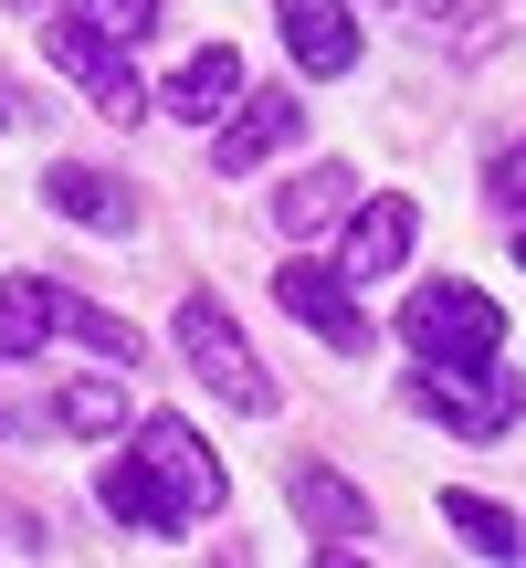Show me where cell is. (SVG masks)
<instances>
[{
    "label": "cell",
    "mask_w": 526,
    "mask_h": 568,
    "mask_svg": "<svg viewBox=\"0 0 526 568\" xmlns=\"http://www.w3.org/2000/svg\"><path fill=\"white\" fill-rule=\"evenodd\" d=\"M443 516H453V537H464L474 558H526V527L495 506V495H464V485H453V495H443Z\"/></svg>",
    "instance_id": "cell-16"
},
{
    "label": "cell",
    "mask_w": 526,
    "mask_h": 568,
    "mask_svg": "<svg viewBox=\"0 0 526 568\" xmlns=\"http://www.w3.org/2000/svg\"><path fill=\"white\" fill-rule=\"evenodd\" d=\"M274 21H284L295 74H347V63H358V21H347V0H274Z\"/></svg>",
    "instance_id": "cell-9"
},
{
    "label": "cell",
    "mask_w": 526,
    "mask_h": 568,
    "mask_svg": "<svg viewBox=\"0 0 526 568\" xmlns=\"http://www.w3.org/2000/svg\"><path fill=\"white\" fill-rule=\"evenodd\" d=\"M53 422H63V432H127V389H117V379H74V389L53 400Z\"/></svg>",
    "instance_id": "cell-18"
},
{
    "label": "cell",
    "mask_w": 526,
    "mask_h": 568,
    "mask_svg": "<svg viewBox=\"0 0 526 568\" xmlns=\"http://www.w3.org/2000/svg\"><path fill=\"white\" fill-rule=\"evenodd\" d=\"M11 11H32V0H11Z\"/></svg>",
    "instance_id": "cell-22"
},
{
    "label": "cell",
    "mask_w": 526,
    "mask_h": 568,
    "mask_svg": "<svg viewBox=\"0 0 526 568\" xmlns=\"http://www.w3.org/2000/svg\"><path fill=\"white\" fill-rule=\"evenodd\" d=\"M411 400H422L443 432H464V443H495V432H516L526 379L516 368H485V358H432L422 379H411Z\"/></svg>",
    "instance_id": "cell-1"
},
{
    "label": "cell",
    "mask_w": 526,
    "mask_h": 568,
    "mask_svg": "<svg viewBox=\"0 0 526 568\" xmlns=\"http://www.w3.org/2000/svg\"><path fill=\"white\" fill-rule=\"evenodd\" d=\"M284 495H295V516L316 527V548H326V558H358V537L380 527V516H368V495L347 485L337 464H284Z\"/></svg>",
    "instance_id": "cell-6"
},
{
    "label": "cell",
    "mask_w": 526,
    "mask_h": 568,
    "mask_svg": "<svg viewBox=\"0 0 526 568\" xmlns=\"http://www.w3.org/2000/svg\"><path fill=\"white\" fill-rule=\"evenodd\" d=\"M516 264H526V222H516Z\"/></svg>",
    "instance_id": "cell-21"
},
{
    "label": "cell",
    "mask_w": 526,
    "mask_h": 568,
    "mask_svg": "<svg viewBox=\"0 0 526 568\" xmlns=\"http://www.w3.org/2000/svg\"><path fill=\"white\" fill-rule=\"evenodd\" d=\"M138 464H148V474L169 485V506H180V516H211V506L232 495V485H222V464L201 453V432H190V422H169V410H159V422L138 432Z\"/></svg>",
    "instance_id": "cell-5"
},
{
    "label": "cell",
    "mask_w": 526,
    "mask_h": 568,
    "mask_svg": "<svg viewBox=\"0 0 526 568\" xmlns=\"http://www.w3.org/2000/svg\"><path fill=\"white\" fill-rule=\"evenodd\" d=\"M53 337V284L42 274H0V358H32Z\"/></svg>",
    "instance_id": "cell-15"
},
{
    "label": "cell",
    "mask_w": 526,
    "mask_h": 568,
    "mask_svg": "<svg viewBox=\"0 0 526 568\" xmlns=\"http://www.w3.org/2000/svg\"><path fill=\"white\" fill-rule=\"evenodd\" d=\"M53 326H74V337L95 347V358L138 368V326H127V316H105V305H84V295H63V284H53Z\"/></svg>",
    "instance_id": "cell-17"
},
{
    "label": "cell",
    "mask_w": 526,
    "mask_h": 568,
    "mask_svg": "<svg viewBox=\"0 0 526 568\" xmlns=\"http://www.w3.org/2000/svg\"><path fill=\"white\" fill-rule=\"evenodd\" d=\"M485 190H495L506 211H526V148H506V159H495V180H485Z\"/></svg>",
    "instance_id": "cell-20"
},
{
    "label": "cell",
    "mask_w": 526,
    "mask_h": 568,
    "mask_svg": "<svg viewBox=\"0 0 526 568\" xmlns=\"http://www.w3.org/2000/svg\"><path fill=\"white\" fill-rule=\"evenodd\" d=\"M411 201H347V284H380V274H401V253H411Z\"/></svg>",
    "instance_id": "cell-13"
},
{
    "label": "cell",
    "mask_w": 526,
    "mask_h": 568,
    "mask_svg": "<svg viewBox=\"0 0 526 568\" xmlns=\"http://www.w3.org/2000/svg\"><path fill=\"white\" fill-rule=\"evenodd\" d=\"M74 21H95L105 42H127V53H138V42L159 32V0H74Z\"/></svg>",
    "instance_id": "cell-19"
},
{
    "label": "cell",
    "mask_w": 526,
    "mask_h": 568,
    "mask_svg": "<svg viewBox=\"0 0 526 568\" xmlns=\"http://www.w3.org/2000/svg\"><path fill=\"white\" fill-rule=\"evenodd\" d=\"M42 211H63L74 232H127V222H138L127 180H105V169H74V159H53V169H42Z\"/></svg>",
    "instance_id": "cell-10"
},
{
    "label": "cell",
    "mask_w": 526,
    "mask_h": 568,
    "mask_svg": "<svg viewBox=\"0 0 526 568\" xmlns=\"http://www.w3.org/2000/svg\"><path fill=\"white\" fill-rule=\"evenodd\" d=\"M274 305H284L295 326H316L337 358H358V347H368V316L347 305V274H326V264H284V274H274Z\"/></svg>",
    "instance_id": "cell-7"
},
{
    "label": "cell",
    "mask_w": 526,
    "mask_h": 568,
    "mask_svg": "<svg viewBox=\"0 0 526 568\" xmlns=\"http://www.w3.org/2000/svg\"><path fill=\"white\" fill-rule=\"evenodd\" d=\"M232 95H243V53H232V42H201V53H190L180 63V74H169L159 84V105H169V116H232Z\"/></svg>",
    "instance_id": "cell-12"
},
{
    "label": "cell",
    "mask_w": 526,
    "mask_h": 568,
    "mask_svg": "<svg viewBox=\"0 0 526 568\" xmlns=\"http://www.w3.org/2000/svg\"><path fill=\"white\" fill-rule=\"evenodd\" d=\"M401 337L422 347V358H495V347H506V305L474 295V284H422V295L401 305Z\"/></svg>",
    "instance_id": "cell-3"
},
{
    "label": "cell",
    "mask_w": 526,
    "mask_h": 568,
    "mask_svg": "<svg viewBox=\"0 0 526 568\" xmlns=\"http://www.w3.org/2000/svg\"><path fill=\"white\" fill-rule=\"evenodd\" d=\"M42 53H53L63 74L84 84V95H95V116H105V126H138L148 105H159V95H148L138 74H127V42H105L95 21H74V11H63L53 32H42Z\"/></svg>",
    "instance_id": "cell-4"
},
{
    "label": "cell",
    "mask_w": 526,
    "mask_h": 568,
    "mask_svg": "<svg viewBox=\"0 0 526 568\" xmlns=\"http://www.w3.org/2000/svg\"><path fill=\"white\" fill-rule=\"evenodd\" d=\"M169 326H180V358H190V379H211L232 410H253V422L274 410V379H263V358L243 347V326L222 316V295H180V316H169Z\"/></svg>",
    "instance_id": "cell-2"
},
{
    "label": "cell",
    "mask_w": 526,
    "mask_h": 568,
    "mask_svg": "<svg viewBox=\"0 0 526 568\" xmlns=\"http://www.w3.org/2000/svg\"><path fill=\"white\" fill-rule=\"evenodd\" d=\"M347 201H358V180H347L337 159H316L305 180H284V190H274V232H284V243H305V232L347 222Z\"/></svg>",
    "instance_id": "cell-14"
},
{
    "label": "cell",
    "mask_w": 526,
    "mask_h": 568,
    "mask_svg": "<svg viewBox=\"0 0 526 568\" xmlns=\"http://www.w3.org/2000/svg\"><path fill=\"white\" fill-rule=\"evenodd\" d=\"M305 126V105H295V84H274V95H232V126L211 138V169L222 180H243V169H263L284 138Z\"/></svg>",
    "instance_id": "cell-8"
},
{
    "label": "cell",
    "mask_w": 526,
    "mask_h": 568,
    "mask_svg": "<svg viewBox=\"0 0 526 568\" xmlns=\"http://www.w3.org/2000/svg\"><path fill=\"white\" fill-rule=\"evenodd\" d=\"M95 506L117 516V527H138V537H180V527H190V516L169 506V485H159V474L138 464V453H117V464L95 474Z\"/></svg>",
    "instance_id": "cell-11"
}]
</instances>
